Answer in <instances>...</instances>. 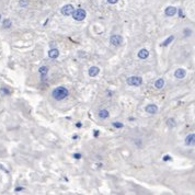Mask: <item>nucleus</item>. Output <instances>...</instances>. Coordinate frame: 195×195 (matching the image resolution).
Listing matches in <instances>:
<instances>
[{"instance_id": "obj_1", "label": "nucleus", "mask_w": 195, "mask_h": 195, "mask_svg": "<svg viewBox=\"0 0 195 195\" xmlns=\"http://www.w3.org/2000/svg\"><path fill=\"white\" fill-rule=\"evenodd\" d=\"M69 94L68 90L66 89L65 87H57L56 89H54L52 92V97L55 99V100L57 101H61L64 100L65 98H67Z\"/></svg>"}, {"instance_id": "obj_2", "label": "nucleus", "mask_w": 195, "mask_h": 195, "mask_svg": "<svg viewBox=\"0 0 195 195\" xmlns=\"http://www.w3.org/2000/svg\"><path fill=\"white\" fill-rule=\"evenodd\" d=\"M72 18L75 20H77V21H82V20L85 19V15H87V13L83 9H77V10H74V12H72Z\"/></svg>"}, {"instance_id": "obj_3", "label": "nucleus", "mask_w": 195, "mask_h": 195, "mask_svg": "<svg viewBox=\"0 0 195 195\" xmlns=\"http://www.w3.org/2000/svg\"><path fill=\"white\" fill-rule=\"evenodd\" d=\"M127 83L129 85H133V87H139V85L143 84V78L133 76V77H129L127 79Z\"/></svg>"}, {"instance_id": "obj_4", "label": "nucleus", "mask_w": 195, "mask_h": 195, "mask_svg": "<svg viewBox=\"0 0 195 195\" xmlns=\"http://www.w3.org/2000/svg\"><path fill=\"white\" fill-rule=\"evenodd\" d=\"M110 43L114 46H120V45H122V43H123V38H122L121 35H117V34L112 35L110 37Z\"/></svg>"}, {"instance_id": "obj_5", "label": "nucleus", "mask_w": 195, "mask_h": 195, "mask_svg": "<svg viewBox=\"0 0 195 195\" xmlns=\"http://www.w3.org/2000/svg\"><path fill=\"white\" fill-rule=\"evenodd\" d=\"M74 6L72 5H66V6H64L61 8V13L64 15H66V16H68V15H71L72 14V12H74Z\"/></svg>"}, {"instance_id": "obj_6", "label": "nucleus", "mask_w": 195, "mask_h": 195, "mask_svg": "<svg viewBox=\"0 0 195 195\" xmlns=\"http://www.w3.org/2000/svg\"><path fill=\"white\" fill-rule=\"evenodd\" d=\"M185 144L187 145V146H194V144H195V135H194L193 133L186 136V138H185Z\"/></svg>"}, {"instance_id": "obj_7", "label": "nucleus", "mask_w": 195, "mask_h": 195, "mask_svg": "<svg viewBox=\"0 0 195 195\" xmlns=\"http://www.w3.org/2000/svg\"><path fill=\"white\" fill-rule=\"evenodd\" d=\"M145 110H146V112L149 114H156L158 112V106L155 104H149V105H147Z\"/></svg>"}, {"instance_id": "obj_8", "label": "nucleus", "mask_w": 195, "mask_h": 195, "mask_svg": "<svg viewBox=\"0 0 195 195\" xmlns=\"http://www.w3.org/2000/svg\"><path fill=\"white\" fill-rule=\"evenodd\" d=\"M185 75H186V71L184 70L183 68H179V69H177L176 72H174V76H176V78L178 79H182L185 77Z\"/></svg>"}, {"instance_id": "obj_9", "label": "nucleus", "mask_w": 195, "mask_h": 195, "mask_svg": "<svg viewBox=\"0 0 195 195\" xmlns=\"http://www.w3.org/2000/svg\"><path fill=\"white\" fill-rule=\"evenodd\" d=\"M148 56H149V51L147 48H143L138 52V58L140 59H146Z\"/></svg>"}, {"instance_id": "obj_10", "label": "nucleus", "mask_w": 195, "mask_h": 195, "mask_svg": "<svg viewBox=\"0 0 195 195\" xmlns=\"http://www.w3.org/2000/svg\"><path fill=\"white\" fill-rule=\"evenodd\" d=\"M100 72V68L97 67V66H92V67L89 69V76L90 77H95V76L99 75Z\"/></svg>"}, {"instance_id": "obj_11", "label": "nucleus", "mask_w": 195, "mask_h": 195, "mask_svg": "<svg viewBox=\"0 0 195 195\" xmlns=\"http://www.w3.org/2000/svg\"><path fill=\"white\" fill-rule=\"evenodd\" d=\"M167 16H173L174 14L177 13V8L176 7H168L166 9V11H164Z\"/></svg>"}, {"instance_id": "obj_12", "label": "nucleus", "mask_w": 195, "mask_h": 195, "mask_svg": "<svg viewBox=\"0 0 195 195\" xmlns=\"http://www.w3.org/2000/svg\"><path fill=\"white\" fill-rule=\"evenodd\" d=\"M48 56L51 58H53V59L57 58L59 56V51L57 48H51V49H49V52H48Z\"/></svg>"}, {"instance_id": "obj_13", "label": "nucleus", "mask_w": 195, "mask_h": 195, "mask_svg": "<svg viewBox=\"0 0 195 195\" xmlns=\"http://www.w3.org/2000/svg\"><path fill=\"white\" fill-rule=\"evenodd\" d=\"M109 116H110V113H109L107 110L103 109V110L99 111V117H100V118H103V120H105V118H107Z\"/></svg>"}, {"instance_id": "obj_14", "label": "nucleus", "mask_w": 195, "mask_h": 195, "mask_svg": "<svg viewBox=\"0 0 195 195\" xmlns=\"http://www.w3.org/2000/svg\"><path fill=\"white\" fill-rule=\"evenodd\" d=\"M163 85H164V80L162 78L158 79V80H156V82H155V87H156L157 89H161Z\"/></svg>"}, {"instance_id": "obj_15", "label": "nucleus", "mask_w": 195, "mask_h": 195, "mask_svg": "<svg viewBox=\"0 0 195 195\" xmlns=\"http://www.w3.org/2000/svg\"><path fill=\"white\" fill-rule=\"evenodd\" d=\"M39 74H41L42 76H46L47 75V72H48V67H46V66H42L41 68H39Z\"/></svg>"}, {"instance_id": "obj_16", "label": "nucleus", "mask_w": 195, "mask_h": 195, "mask_svg": "<svg viewBox=\"0 0 195 195\" xmlns=\"http://www.w3.org/2000/svg\"><path fill=\"white\" fill-rule=\"evenodd\" d=\"M3 28L5 29H8V28H10V26L12 25V22H11V20L10 19H6V20H3Z\"/></svg>"}, {"instance_id": "obj_17", "label": "nucleus", "mask_w": 195, "mask_h": 195, "mask_svg": "<svg viewBox=\"0 0 195 195\" xmlns=\"http://www.w3.org/2000/svg\"><path fill=\"white\" fill-rule=\"evenodd\" d=\"M173 39H174V36H173V35L169 36V37H168V38L166 39V41H164V42L162 43V46H168V45H169V44H170L171 42L173 41Z\"/></svg>"}, {"instance_id": "obj_18", "label": "nucleus", "mask_w": 195, "mask_h": 195, "mask_svg": "<svg viewBox=\"0 0 195 195\" xmlns=\"http://www.w3.org/2000/svg\"><path fill=\"white\" fill-rule=\"evenodd\" d=\"M19 5H20V7H22V8H25V7L29 6V0H20Z\"/></svg>"}, {"instance_id": "obj_19", "label": "nucleus", "mask_w": 195, "mask_h": 195, "mask_svg": "<svg viewBox=\"0 0 195 195\" xmlns=\"http://www.w3.org/2000/svg\"><path fill=\"white\" fill-rule=\"evenodd\" d=\"M167 125L169 127H174L176 126V122H174L173 118H169V120L167 121Z\"/></svg>"}, {"instance_id": "obj_20", "label": "nucleus", "mask_w": 195, "mask_h": 195, "mask_svg": "<svg viewBox=\"0 0 195 195\" xmlns=\"http://www.w3.org/2000/svg\"><path fill=\"white\" fill-rule=\"evenodd\" d=\"M113 126L116 128H122L123 127V124L120 123V122H113Z\"/></svg>"}, {"instance_id": "obj_21", "label": "nucleus", "mask_w": 195, "mask_h": 195, "mask_svg": "<svg viewBox=\"0 0 195 195\" xmlns=\"http://www.w3.org/2000/svg\"><path fill=\"white\" fill-rule=\"evenodd\" d=\"M74 157L76 158V159H80V158H81V155H80V154H75V155H74Z\"/></svg>"}, {"instance_id": "obj_22", "label": "nucleus", "mask_w": 195, "mask_h": 195, "mask_svg": "<svg viewBox=\"0 0 195 195\" xmlns=\"http://www.w3.org/2000/svg\"><path fill=\"white\" fill-rule=\"evenodd\" d=\"M170 159H171V158H170L169 155H167V156L163 157V160H164V161H168V160H170Z\"/></svg>"}, {"instance_id": "obj_23", "label": "nucleus", "mask_w": 195, "mask_h": 195, "mask_svg": "<svg viewBox=\"0 0 195 195\" xmlns=\"http://www.w3.org/2000/svg\"><path fill=\"white\" fill-rule=\"evenodd\" d=\"M118 1V0H107V2L109 3H112V5H114V3H116Z\"/></svg>"}, {"instance_id": "obj_24", "label": "nucleus", "mask_w": 195, "mask_h": 195, "mask_svg": "<svg viewBox=\"0 0 195 195\" xmlns=\"http://www.w3.org/2000/svg\"><path fill=\"white\" fill-rule=\"evenodd\" d=\"M179 15H180V18H184V14H183V12H182V10H179Z\"/></svg>"}, {"instance_id": "obj_25", "label": "nucleus", "mask_w": 195, "mask_h": 195, "mask_svg": "<svg viewBox=\"0 0 195 195\" xmlns=\"http://www.w3.org/2000/svg\"><path fill=\"white\" fill-rule=\"evenodd\" d=\"M21 190H23L22 187H18V189H15V191H21Z\"/></svg>"}, {"instance_id": "obj_26", "label": "nucleus", "mask_w": 195, "mask_h": 195, "mask_svg": "<svg viewBox=\"0 0 195 195\" xmlns=\"http://www.w3.org/2000/svg\"><path fill=\"white\" fill-rule=\"evenodd\" d=\"M0 20H1V15H0Z\"/></svg>"}]
</instances>
